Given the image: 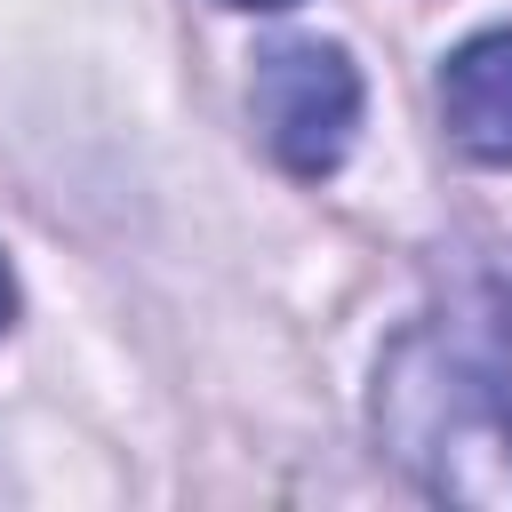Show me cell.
Here are the masks:
<instances>
[{
  "label": "cell",
  "instance_id": "1",
  "mask_svg": "<svg viewBox=\"0 0 512 512\" xmlns=\"http://www.w3.org/2000/svg\"><path fill=\"white\" fill-rule=\"evenodd\" d=\"M376 440L384 456L480 512H512V376L472 360L464 344L408 328L376 368Z\"/></svg>",
  "mask_w": 512,
  "mask_h": 512
},
{
  "label": "cell",
  "instance_id": "2",
  "mask_svg": "<svg viewBox=\"0 0 512 512\" xmlns=\"http://www.w3.org/2000/svg\"><path fill=\"white\" fill-rule=\"evenodd\" d=\"M248 104L288 176H328L360 128V72L336 40H272L256 56Z\"/></svg>",
  "mask_w": 512,
  "mask_h": 512
},
{
  "label": "cell",
  "instance_id": "3",
  "mask_svg": "<svg viewBox=\"0 0 512 512\" xmlns=\"http://www.w3.org/2000/svg\"><path fill=\"white\" fill-rule=\"evenodd\" d=\"M440 112L464 160L512 168V32H480L440 64Z\"/></svg>",
  "mask_w": 512,
  "mask_h": 512
},
{
  "label": "cell",
  "instance_id": "4",
  "mask_svg": "<svg viewBox=\"0 0 512 512\" xmlns=\"http://www.w3.org/2000/svg\"><path fill=\"white\" fill-rule=\"evenodd\" d=\"M488 304H496V344H504V376H512V264L496 272V296Z\"/></svg>",
  "mask_w": 512,
  "mask_h": 512
},
{
  "label": "cell",
  "instance_id": "5",
  "mask_svg": "<svg viewBox=\"0 0 512 512\" xmlns=\"http://www.w3.org/2000/svg\"><path fill=\"white\" fill-rule=\"evenodd\" d=\"M8 320H16V280H8V264H0V336H8Z\"/></svg>",
  "mask_w": 512,
  "mask_h": 512
},
{
  "label": "cell",
  "instance_id": "6",
  "mask_svg": "<svg viewBox=\"0 0 512 512\" xmlns=\"http://www.w3.org/2000/svg\"><path fill=\"white\" fill-rule=\"evenodd\" d=\"M224 8H288V0H224Z\"/></svg>",
  "mask_w": 512,
  "mask_h": 512
}]
</instances>
